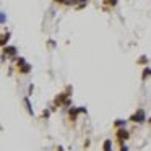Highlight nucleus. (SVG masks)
<instances>
[{"instance_id": "f257e3e1", "label": "nucleus", "mask_w": 151, "mask_h": 151, "mask_svg": "<svg viewBox=\"0 0 151 151\" xmlns=\"http://www.w3.org/2000/svg\"><path fill=\"white\" fill-rule=\"evenodd\" d=\"M8 39H10V34L7 33V34H5V36H2V37H0V46H5Z\"/></svg>"}, {"instance_id": "f03ea898", "label": "nucleus", "mask_w": 151, "mask_h": 151, "mask_svg": "<svg viewBox=\"0 0 151 151\" xmlns=\"http://www.w3.org/2000/svg\"><path fill=\"white\" fill-rule=\"evenodd\" d=\"M5 54H17V49L15 47H8V49H5Z\"/></svg>"}]
</instances>
